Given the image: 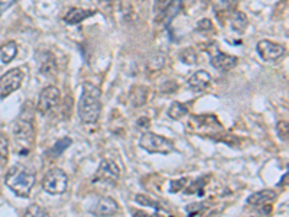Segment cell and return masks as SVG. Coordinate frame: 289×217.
<instances>
[{"instance_id": "obj_24", "label": "cell", "mask_w": 289, "mask_h": 217, "mask_svg": "<svg viewBox=\"0 0 289 217\" xmlns=\"http://www.w3.org/2000/svg\"><path fill=\"white\" fill-rule=\"evenodd\" d=\"M276 134H278L281 140H284V142L288 140L289 125L287 120H279V122L276 123Z\"/></svg>"}, {"instance_id": "obj_33", "label": "cell", "mask_w": 289, "mask_h": 217, "mask_svg": "<svg viewBox=\"0 0 289 217\" xmlns=\"http://www.w3.org/2000/svg\"><path fill=\"white\" fill-rule=\"evenodd\" d=\"M136 123H137L136 126H137L139 129H143V132H145V131L151 126V120H149L148 117H140Z\"/></svg>"}, {"instance_id": "obj_35", "label": "cell", "mask_w": 289, "mask_h": 217, "mask_svg": "<svg viewBox=\"0 0 289 217\" xmlns=\"http://www.w3.org/2000/svg\"><path fill=\"white\" fill-rule=\"evenodd\" d=\"M9 4H10V3H0V15H1V13L7 9V6H9Z\"/></svg>"}, {"instance_id": "obj_10", "label": "cell", "mask_w": 289, "mask_h": 217, "mask_svg": "<svg viewBox=\"0 0 289 217\" xmlns=\"http://www.w3.org/2000/svg\"><path fill=\"white\" fill-rule=\"evenodd\" d=\"M256 51H258L259 56L266 62L278 61V59H281L284 55L287 54V48L285 47H282L279 44H275L272 41H267V39H262V41L258 42Z\"/></svg>"}, {"instance_id": "obj_14", "label": "cell", "mask_w": 289, "mask_h": 217, "mask_svg": "<svg viewBox=\"0 0 289 217\" xmlns=\"http://www.w3.org/2000/svg\"><path fill=\"white\" fill-rule=\"evenodd\" d=\"M119 204L114 198L111 197H102L99 200V203L96 204V209H94V213L99 215V216H111V215H116L119 212Z\"/></svg>"}, {"instance_id": "obj_8", "label": "cell", "mask_w": 289, "mask_h": 217, "mask_svg": "<svg viewBox=\"0 0 289 217\" xmlns=\"http://www.w3.org/2000/svg\"><path fill=\"white\" fill-rule=\"evenodd\" d=\"M59 99H61L59 88H56L55 85L45 87L38 97V105H36L38 113H41V116H48L58 106Z\"/></svg>"}, {"instance_id": "obj_23", "label": "cell", "mask_w": 289, "mask_h": 217, "mask_svg": "<svg viewBox=\"0 0 289 217\" xmlns=\"http://www.w3.org/2000/svg\"><path fill=\"white\" fill-rule=\"evenodd\" d=\"M180 61L184 62L185 65H194L197 62V54L192 48H184L180 53Z\"/></svg>"}, {"instance_id": "obj_5", "label": "cell", "mask_w": 289, "mask_h": 217, "mask_svg": "<svg viewBox=\"0 0 289 217\" xmlns=\"http://www.w3.org/2000/svg\"><path fill=\"white\" fill-rule=\"evenodd\" d=\"M41 184H42V189L47 192L53 195H59V194H64L68 189V175L61 168H51L44 175Z\"/></svg>"}, {"instance_id": "obj_12", "label": "cell", "mask_w": 289, "mask_h": 217, "mask_svg": "<svg viewBox=\"0 0 289 217\" xmlns=\"http://www.w3.org/2000/svg\"><path fill=\"white\" fill-rule=\"evenodd\" d=\"M237 62H238V59H237L236 56L223 54V53H217V54H214L211 56V65L215 70L221 71V73L233 70L237 65Z\"/></svg>"}, {"instance_id": "obj_22", "label": "cell", "mask_w": 289, "mask_h": 217, "mask_svg": "<svg viewBox=\"0 0 289 217\" xmlns=\"http://www.w3.org/2000/svg\"><path fill=\"white\" fill-rule=\"evenodd\" d=\"M247 25H249V21H247L246 13H243V12H237L236 15H235V18L232 19V29H233L235 32L243 33V32H244V29L247 27Z\"/></svg>"}, {"instance_id": "obj_20", "label": "cell", "mask_w": 289, "mask_h": 217, "mask_svg": "<svg viewBox=\"0 0 289 217\" xmlns=\"http://www.w3.org/2000/svg\"><path fill=\"white\" fill-rule=\"evenodd\" d=\"M71 145H73V139L68 137V136H65V137H62V139H58V140L53 143V146L48 151V154H50L53 158H58V157H61Z\"/></svg>"}, {"instance_id": "obj_6", "label": "cell", "mask_w": 289, "mask_h": 217, "mask_svg": "<svg viewBox=\"0 0 289 217\" xmlns=\"http://www.w3.org/2000/svg\"><path fill=\"white\" fill-rule=\"evenodd\" d=\"M188 129L198 134V135L209 136L217 134V131H223L221 123L218 122V119L215 116H191L188 120Z\"/></svg>"}, {"instance_id": "obj_26", "label": "cell", "mask_w": 289, "mask_h": 217, "mask_svg": "<svg viewBox=\"0 0 289 217\" xmlns=\"http://www.w3.org/2000/svg\"><path fill=\"white\" fill-rule=\"evenodd\" d=\"M174 3V0H155L154 3V10L157 15H163L169 7L171 4Z\"/></svg>"}, {"instance_id": "obj_13", "label": "cell", "mask_w": 289, "mask_h": 217, "mask_svg": "<svg viewBox=\"0 0 289 217\" xmlns=\"http://www.w3.org/2000/svg\"><path fill=\"white\" fill-rule=\"evenodd\" d=\"M96 13V10H87V9H81V7H71L67 15L64 16V22L68 25H79L82 21L91 18Z\"/></svg>"}, {"instance_id": "obj_2", "label": "cell", "mask_w": 289, "mask_h": 217, "mask_svg": "<svg viewBox=\"0 0 289 217\" xmlns=\"http://www.w3.org/2000/svg\"><path fill=\"white\" fill-rule=\"evenodd\" d=\"M102 91L93 82H84L79 100V116L82 123H97L102 113Z\"/></svg>"}, {"instance_id": "obj_32", "label": "cell", "mask_w": 289, "mask_h": 217, "mask_svg": "<svg viewBox=\"0 0 289 217\" xmlns=\"http://www.w3.org/2000/svg\"><path fill=\"white\" fill-rule=\"evenodd\" d=\"M201 212H203V206H197V203L186 207V213L191 215V216H197V215H200Z\"/></svg>"}, {"instance_id": "obj_18", "label": "cell", "mask_w": 289, "mask_h": 217, "mask_svg": "<svg viewBox=\"0 0 289 217\" xmlns=\"http://www.w3.org/2000/svg\"><path fill=\"white\" fill-rule=\"evenodd\" d=\"M134 201L137 203V204H140V206H143V207H151V209H154L157 213H163V215H169L160 204H159L158 201H155L154 198H151L149 195H145V194H136L134 195Z\"/></svg>"}, {"instance_id": "obj_29", "label": "cell", "mask_w": 289, "mask_h": 217, "mask_svg": "<svg viewBox=\"0 0 289 217\" xmlns=\"http://www.w3.org/2000/svg\"><path fill=\"white\" fill-rule=\"evenodd\" d=\"M201 184H204L203 183V178H198V180H195V181H192V184H191V187L186 190V194H203V187H201Z\"/></svg>"}, {"instance_id": "obj_4", "label": "cell", "mask_w": 289, "mask_h": 217, "mask_svg": "<svg viewBox=\"0 0 289 217\" xmlns=\"http://www.w3.org/2000/svg\"><path fill=\"white\" fill-rule=\"evenodd\" d=\"M139 146L148 151L149 154H160V155H168L174 151L172 140L154 132H143L139 139Z\"/></svg>"}, {"instance_id": "obj_17", "label": "cell", "mask_w": 289, "mask_h": 217, "mask_svg": "<svg viewBox=\"0 0 289 217\" xmlns=\"http://www.w3.org/2000/svg\"><path fill=\"white\" fill-rule=\"evenodd\" d=\"M237 3H238V0H215L214 10H215V13H217L218 18L229 16L235 10Z\"/></svg>"}, {"instance_id": "obj_27", "label": "cell", "mask_w": 289, "mask_h": 217, "mask_svg": "<svg viewBox=\"0 0 289 217\" xmlns=\"http://www.w3.org/2000/svg\"><path fill=\"white\" fill-rule=\"evenodd\" d=\"M186 184H188V178H185V177L180 178V180H172V181H169V192L175 194L178 191L184 190Z\"/></svg>"}, {"instance_id": "obj_25", "label": "cell", "mask_w": 289, "mask_h": 217, "mask_svg": "<svg viewBox=\"0 0 289 217\" xmlns=\"http://www.w3.org/2000/svg\"><path fill=\"white\" fill-rule=\"evenodd\" d=\"M7 157H9V140L3 134H0V163H6Z\"/></svg>"}, {"instance_id": "obj_28", "label": "cell", "mask_w": 289, "mask_h": 217, "mask_svg": "<svg viewBox=\"0 0 289 217\" xmlns=\"http://www.w3.org/2000/svg\"><path fill=\"white\" fill-rule=\"evenodd\" d=\"M177 88H178V84H177L175 81H172V80H169V81H165L163 84H160V91H162L163 94L175 93V91H177Z\"/></svg>"}, {"instance_id": "obj_3", "label": "cell", "mask_w": 289, "mask_h": 217, "mask_svg": "<svg viewBox=\"0 0 289 217\" xmlns=\"http://www.w3.org/2000/svg\"><path fill=\"white\" fill-rule=\"evenodd\" d=\"M35 183H36L35 171L22 163L10 166L4 177V184L16 195L24 198L29 197L30 191L35 187Z\"/></svg>"}, {"instance_id": "obj_11", "label": "cell", "mask_w": 289, "mask_h": 217, "mask_svg": "<svg viewBox=\"0 0 289 217\" xmlns=\"http://www.w3.org/2000/svg\"><path fill=\"white\" fill-rule=\"evenodd\" d=\"M210 84L211 76L210 73L206 71V70H198V71H195V73L191 76V79L188 80L189 88H191L192 91H195V93H201V91L207 90Z\"/></svg>"}, {"instance_id": "obj_9", "label": "cell", "mask_w": 289, "mask_h": 217, "mask_svg": "<svg viewBox=\"0 0 289 217\" xmlns=\"http://www.w3.org/2000/svg\"><path fill=\"white\" fill-rule=\"evenodd\" d=\"M120 178V168L119 165L111 161V160H103L96 175H94V183H102L107 186H116Z\"/></svg>"}, {"instance_id": "obj_15", "label": "cell", "mask_w": 289, "mask_h": 217, "mask_svg": "<svg viewBox=\"0 0 289 217\" xmlns=\"http://www.w3.org/2000/svg\"><path fill=\"white\" fill-rule=\"evenodd\" d=\"M278 197V194L273 190H262L258 191V192H253L252 195L247 197V204L250 206H255V207H263L266 206L267 203H272L275 201Z\"/></svg>"}, {"instance_id": "obj_19", "label": "cell", "mask_w": 289, "mask_h": 217, "mask_svg": "<svg viewBox=\"0 0 289 217\" xmlns=\"http://www.w3.org/2000/svg\"><path fill=\"white\" fill-rule=\"evenodd\" d=\"M18 54V45L15 41H9L4 45H1L0 48V59L4 64H9L15 59V56Z\"/></svg>"}, {"instance_id": "obj_31", "label": "cell", "mask_w": 289, "mask_h": 217, "mask_svg": "<svg viewBox=\"0 0 289 217\" xmlns=\"http://www.w3.org/2000/svg\"><path fill=\"white\" fill-rule=\"evenodd\" d=\"M197 29H198L200 32H211V30H212V24H211L210 19H203V21L198 22Z\"/></svg>"}, {"instance_id": "obj_30", "label": "cell", "mask_w": 289, "mask_h": 217, "mask_svg": "<svg viewBox=\"0 0 289 217\" xmlns=\"http://www.w3.org/2000/svg\"><path fill=\"white\" fill-rule=\"evenodd\" d=\"M26 216H48V213L45 210H42L39 206H32L30 209H27Z\"/></svg>"}, {"instance_id": "obj_21", "label": "cell", "mask_w": 289, "mask_h": 217, "mask_svg": "<svg viewBox=\"0 0 289 217\" xmlns=\"http://www.w3.org/2000/svg\"><path fill=\"white\" fill-rule=\"evenodd\" d=\"M168 116L174 120H180L183 119L184 116L188 114V108L185 106L184 103H180V102H172V105L168 108Z\"/></svg>"}, {"instance_id": "obj_7", "label": "cell", "mask_w": 289, "mask_h": 217, "mask_svg": "<svg viewBox=\"0 0 289 217\" xmlns=\"http://www.w3.org/2000/svg\"><path fill=\"white\" fill-rule=\"evenodd\" d=\"M24 82V73L19 68H12L0 77V100L9 97L21 88Z\"/></svg>"}, {"instance_id": "obj_1", "label": "cell", "mask_w": 289, "mask_h": 217, "mask_svg": "<svg viewBox=\"0 0 289 217\" xmlns=\"http://www.w3.org/2000/svg\"><path fill=\"white\" fill-rule=\"evenodd\" d=\"M13 139L16 143V152L19 155H27L33 145H35V137H36V131H35V119H33V111L27 106L22 108V113L16 119L12 128Z\"/></svg>"}, {"instance_id": "obj_34", "label": "cell", "mask_w": 289, "mask_h": 217, "mask_svg": "<svg viewBox=\"0 0 289 217\" xmlns=\"http://www.w3.org/2000/svg\"><path fill=\"white\" fill-rule=\"evenodd\" d=\"M100 3H102V6L105 7V9H113L117 3H119V0H100Z\"/></svg>"}, {"instance_id": "obj_16", "label": "cell", "mask_w": 289, "mask_h": 217, "mask_svg": "<svg viewBox=\"0 0 289 217\" xmlns=\"http://www.w3.org/2000/svg\"><path fill=\"white\" fill-rule=\"evenodd\" d=\"M39 71L47 76L51 77L56 74V61L53 58V55L51 53L42 54V59H41V65H39Z\"/></svg>"}]
</instances>
